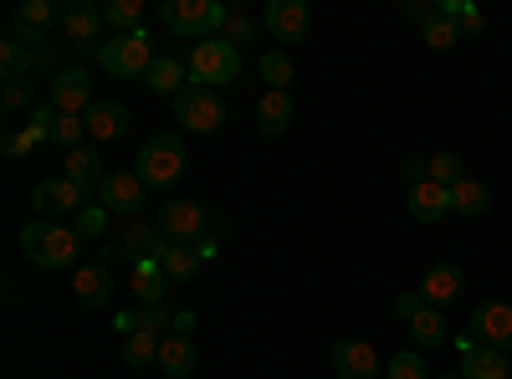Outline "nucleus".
Here are the masks:
<instances>
[{
  "instance_id": "nucleus-9",
  "label": "nucleus",
  "mask_w": 512,
  "mask_h": 379,
  "mask_svg": "<svg viewBox=\"0 0 512 379\" xmlns=\"http://www.w3.org/2000/svg\"><path fill=\"white\" fill-rule=\"evenodd\" d=\"M98 200H103V210L113 216H139V210L149 205V185L134 175V170H108L103 175V185H98Z\"/></svg>"
},
{
  "instance_id": "nucleus-38",
  "label": "nucleus",
  "mask_w": 512,
  "mask_h": 379,
  "mask_svg": "<svg viewBox=\"0 0 512 379\" xmlns=\"http://www.w3.org/2000/svg\"><path fill=\"white\" fill-rule=\"evenodd\" d=\"M431 180L446 185V190L461 185V180H466V159H461V154H436V159H431Z\"/></svg>"
},
{
  "instance_id": "nucleus-14",
  "label": "nucleus",
  "mask_w": 512,
  "mask_h": 379,
  "mask_svg": "<svg viewBox=\"0 0 512 379\" xmlns=\"http://www.w3.org/2000/svg\"><path fill=\"white\" fill-rule=\"evenodd\" d=\"M466 292V272L456 267V262H436L431 272L420 277V298H425V308H441L446 313V303H456Z\"/></svg>"
},
{
  "instance_id": "nucleus-26",
  "label": "nucleus",
  "mask_w": 512,
  "mask_h": 379,
  "mask_svg": "<svg viewBox=\"0 0 512 379\" xmlns=\"http://www.w3.org/2000/svg\"><path fill=\"white\" fill-rule=\"evenodd\" d=\"M410 339H415V349H441V344L451 339L446 313H441V308H420V313L410 318Z\"/></svg>"
},
{
  "instance_id": "nucleus-32",
  "label": "nucleus",
  "mask_w": 512,
  "mask_h": 379,
  "mask_svg": "<svg viewBox=\"0 0 512 379\" xmlns=\"http://www.w3.org/2000/svg\"><path fill=\"white\" fill-rule=\"evenodd\" d=\"M103 21L113 26V36L139 31V26H144V0H108V6H103Z\"/></svg>"
},
{
  "instance_id": "nucleus-41",
  "label": "nucleus",
  "mask_w": 512,
  "mask_h": 379,
  "mask_svg": "<svg viewBox=\"0 0 512 379\" xmlns=\"http://www.w3.org/2000/svg\"><path fill=\"white\" fill-rule=\"evenodd\" d=\"M31 103V82L21 77V82H6V98H0V108H6V113H21Z\"/></svg>"
},
{
  "instance_id": "nucleus-1",
  "label": "nucleus",
  "mask_w": 512,
  "mask_h": 379,
  "mask_svg": "<svg viewBox=\"0 0 512 379\" xmlns=\"http://www.w3.org/2000/svg\"><path fill=\"white\" fill-rule=\"evenodd\" d=\"M21 251L41 267V272H67L77 262V251H82V236L72 226H57V221H26L21 226Z\"/></svg>"
},
{
  "instance_id": "nucleus-17",
  "label": "nucleus",
  "mask_w": 512,
  "mask_h": 379,
  "mask_svg": "<svg viewBox=\"0 0 512 379\" xmlns=\"http://www.w3.org/2000/svg\"><path fill=\"white\" fill-rule=\"evenodd\" d=\"M308 26H313L308 0H272V6H267V31L277 41H303Z\"/></svg>"
},
{
  "instance_id": "nucleus-31",
  "label": "nucleus",
  "mask_w": 512,
  "mask_h": 379,
  "mask_svg": "<svg viewBox=\"0 0 512 379\" xmlns=\"http://www.w3.org/2000/svg\"><path fill=\"white\" fill-rule=\"evenodd\" d=\"M36 62H41V52H31L26 41H16V36L0 41V77H6V82H21Z\"/></svg>"
},
{
  "instance_id": "nucleus-16",
  "label": "nucleus",
  "mask_w": 512,
  "mask_h": 379,
  "mask_svg": "<svg viewBox=\"0 0 512 379\" xmlns=\"http://www.w3.org/2000/svg\"><path fill=\"white\" fill-rule=\"evenodd\" d=\"M103 26H108V21H103V6H93V0H72V6L62 11V31L77 41V47H93V52H98V47H103V41H98Z\"/></svg>"
},
{
  "instance_id": "nucleus-19",
  "label": "nucleus",
  "mask_w": 512,
  "mask_h": 379,
  "mask_svg": "<svg viewBox=\"0 0 512 379\" xmlns=\"http://www.w3.org/2000/svg\"><path fill=\"white\" fill-rule=\"evenodd\" d=\"M185 82H190V62H180V57H154V67L144 72V88L149 93H159V98H169L175 103L180 93H185Z\"/></svg>"
},
{
  "instance_id": "nucleus-7",
  "label": "nucleus",
  "mask_w": 512,
  "mask_h": 379,
  "mask_svg": "<svg viewBox=\"0 0 512 379\" xmlns=\"http://www.w3.org/2000/svg\"><path fill=\"white\" fill-rule=\"evenodd\" d=\"M47 103L57 113H72V118H88V108L98 103L93 98V77L82 67H57L52 72V88H47Z\"/></svg>"
},
{
  "instance_id": "nucleus-11",
  "label": "nucleus",
  "mask_w": 512,
  "mask_h": 379,
  "mask_svg": "<svg viewBox=\"0 0 512 379\" xmlns=\"http://www.w3.org/2000/svg\"><path fill=\"white\" fill-rule=\"evenodd\" d=\"M456 349H461V379H507V374H512V359H507L502 349L477 344L472 333H466V339H456Z\"/></svg>"
},
{
  "instance_id": "nucleus-6",
  "label": "nucleus",
  "mask_w": 512,
  "mask_h": 379,
  "mask_svg": "<svg viewBox=\"0 0 512 379\" xmlns=\"http://www.w3.org/2000/svg\"><path fill=\"white\" fill-rule=\"evenodd\" d=\"M175 118L190 134H216L226 123V98L216 88H205V82H185V93L175 98Z\"/></svg>"
},
{
  "instance_id": "nucleus-34",
  "label": "nucleus",
  "mask_w": 512,
  "mask_h": 379,
  "mask_svg": "<svg viewBox=\"0 0 512 379\" xmlns=\"http://www.w3.org/2000/svg\"><path fill=\"white\" fill-rule=\"evenodd\" d=\"M159 344L164 339H154V333H128V339H123V364H134V369L159 364Z\"/></svg>"
},
{
  "instance_id": "nucleus-33",
  "label": "nucleus",
  "mask_w": 512,
  "mask_h": 379,
  "mask_svg": "<svg viewBox=\"0 0 512 379\" xmlns=\"http://www.w3.org/2000/svg\"><path fill=\"white\" fill-rule=\"evenodd\" d=\"M456 41H461V26H456V16L436 11L431 21H425V47H436V52H451Z\"/></svg>"
},
{
  "instance_id": "nucleus-36",
  "label": "nucleus",
  "mask_w": 512,
  "mask_h": 379,
  "mask_svg": "<svg viewBox=\"0 0 512 379\" xmlns=\"http://www.w3.org/2000/svg\"><path fill=\"white\" fill-rule=\"evenodd\" d=\"M384 379H431V369H425L420 349H410V354H395L390 364H384Z\"/></svg>"
},
{
  "instance_id": "nucleus-44",
  "label": "nucleus",
  "mask_w": 512,
  "mask_h": 379,
  "mask_svg": "<svg viewBox=\"0 0 512 379\" xmlns=\"http://www.w3.org/2000/svg\"><path fill=\"white\" fill-rule=\"evenodd\" d=\"M405 16L425 26V21H431V16H436V11H431V6H425V0H410V6H405Z\"/></svg>"
},
{
  "instance_id": "nucleus-22",
  "label": "nucleus",
  "mask_w": 512,
  "mask_h": 379,
  "mask_svg": "<svg viewBox=\"0 0 512 379\" xmlns=\"http://www.w3.org/2000/svg\"><path fill=\"white\" fill-rule=\"evenodd\" d=\"M52 123H57V108L52 103H41V108H31V129H21V134H6V149L11 159H21V154H31L36 144H47L52 139Z\"/></svg>"
},
{
  "instance_id": "nucleus-27",
  "label": "nucleus",
  "mask_w": 512,
  "mask_h": 379,
  "mask_svg": "<svg viewBox=\"0 0 512 379\" xmlns=\"http://www.w3.org/2000/svg\"><path fill=\"white\" fill-rule=\"evenodd\" d=\"M82 123H88L93 139H123L128 134V108L123 103H93Z\"/></svg>"
},
{
  "instance_id": "nucleus-20",
  "label": "nucleus",
  "mask_w": 512,
  "mask_h": 379,
  "mask_svg": "<svg viewBox=\"0 0 512 379\" xmlns=\"http://www.w3.org/2000/svg\"><path fill=\"white\" fill-rule=\"evenodd\" d=\"M72 298H77L82 308H103V303L113 298V272H108V262L77 267V272H72Z\"/></svg>"
},
{
  "instance_id": "nucleus-35",
  "label": "nucleus",
  "mask_w": 512,
  "mask_h": 379,
  "mask_svg": "<svg viewBox=\"0 0 512 379\" xmlns=\"http://www.w3.org/2000/svg\"><path fill=\"white\" fill-rule=\"evenodd\" d=\"M72 231H77L82 241H103V231H108V210H103V205H82L77 216H72Z\"/></svg>"
},
{
  "instance_id": "nucleus-13",
  "label": "nucleus",
  "mask_w": 512,
  "mask_h": 379,
  "mask_svg": "<svg viewBox=\"0 0 512 379\" xmlns=\"http://www.w3.org/2000/svg\"><path fill=\"white\" fill-rule=\"evenodd\" d=\"M405 210H410L415 226H436L441 216H451V190L436 185V180H420V185L405 190Z\"/></svg>"
},
{
  "instance_id": "nucleus-25",
  "label": "nucleus",
  "mask_w": 512,
  "mask_h": 379,
  "mask_svg": "<svg viewBox=\"0 0 512 379\" xmlns=\"http://www.w3.org/2000/svg\"><path fill=\"white\" fill-rule=\"evenodd\" d=\"M200 262H205V257H200L195 246H169V241H164V251H159V267H164L169 287H185V282H195Z\"/></svg>"
},
{
  "instance_id": "nucleus-15",
  "label": "nucleus",
  "mask_w": 512,
  "mask_h": 379,
  "mask_svg": "<svg viewBox=\"0 0 512 379\" xmlns=\"http://www.w3.org/2000/svg\"><path fill=\"white\" fill-rule=\"evenodd\" d=\"M333 369H338V379H379V374H384L374 344H364V339L333 344Z\"/></svg>"
},
{
  "instance_id": "nucleus-30",
  "label": "nucleus",
  "mask_w": 512,
  "mask_h": 379,
  "mask_svg": "<svg viewBox=\"0 0 512 379\" xmlns=\"http://www.w3.org/2000/svg\"><path fill=\"white\" fill-rule=\"evenodd\" d=\"M451 210H456V216H487V210H492V190L466 175L461 185H451Z\"/></svg>"
},
{
  "instance_id": "nucleus-3",
  "label": "nucleus",
  "mask_w": 512,
  "mask_h": 379,
  "mask_svg": "<svg viewBox=\"0 0 512 379\" xmlns=\"http://www.w3.org/2000/svg\"><path fill=\"white\" fill-rule=\"evenodd\" d=\"M139 180L149 185V190H169V185H175L180 175H185V139L180 134H154L144 149H139Z\"/></svg>"
},
{
  "instance_id": "nucleus-42",
  "label": "nucleus",
  "mask_w": 512,
  "mask_h": 379,
  "mask_svg": "<svg viewBox=\"0 0 512 379\" xmlns=\"http://www.w3.org/2000/svg\"><path fill=\"white\" fill-rule=\"evenodd\" d=\"M400 180H405V190L420 185V180H431V159H405L400 164Z\"/></svg>"
},
{
  "instance_id": "nucleus-10",
  "label": "nucleus",
  "mask_w": 512,
  "mask_h": 379,
  "mask_svg": "<svg viewBox=\"0 0 512 379\" xmlns=\"http://www.w3.org/2000/svg\"><path fill=\"white\" fill-rule=\"evenodd\" d=\"M472 339L487 344V349L512 354V303H502V298L477 303V308H472Z\"/></svg>"
},
{
  "instance_id": "nucleus-4",
  "label": "nucleus",
  "mask_w": 512,
  "mask_h": 379,
  "mask_svg": "<svg viewBox=\"0 0 512 379\" xmlns=\"http://www.w3.org/2000/svg\"><path fill=\"white\" fill-rule=\"evenodd\" d=\"M241 77V47H231L226 36H210V41H195L190 52V82H205V88H231Z\"/></svg>"
},
{
  "instance_id": "nucleus-2",
  "label": "nucleus",
  "mask_w": 512,
  "mask_h": 379,
  "mask_svg": "<svg viewBox=\"0 0 512 379\" xmlns=\"http://www.w3.org/2000/svg\"><path fill=\"white\" fill-rule=\"evenodd\" d=\"M226 16L231 11L221 6V0H164V6H159L164 31H175L180 41H210V36H221Z\"/></svg>"
},
{
  "instance_id": "nucleus-46",
  "label": "nucleus",
  "mask_w": 512,
  "mask_h": 379,
  "mask_svg": "<svg viewBox=\"0 0 512 379\" xmlns=\"http://www.w3.org/2000/svg\"><path fill=\"white\" fill-rule=\"evenodd\" d=\"M431 379H461V374H431Z\"/></svg>"
},
{
  "instance_id": "nucleus-21",
  "label": "nucleus",
  "mask_w": 512,
  "mask_h": 379,
  "mask_svg": "<svg viewBox=\"0 0 512 379\" xmlns=\"http://www.w3.org/2000/svg\"><path fill=\"white\" fill-rule=\"evenodd\" d=\"M57 16H62V11L52 6V0H26V6H16L11 36H16V41H26V47H31V41H41V36H47V26H52Z\"/></svg>"
},
{
  "instance_id": "nucleus-12",
  "label": "nucleus",
  "mask_w": 512,
  "mask_h": 379,
  "mask_svg": "<svg viewBox=\"0 0 512 379\" xmlns=\"http://www.w3.org/2000/svg\"><path fill=\"white\" fill-rule=\"evenodd\" d=\"M82 195H88V190H77L72 180H41L36 190H31V205H36V216L41 221H47V216H77V210H82Z\"/></svg>"
},
{
  "instance_id": "nucleus-24",
  "label": "nucleus",
  "mask_w": 512,
  "mask_h": 379,
  "mask_svg": "<svg viewBox=\"0 0 512 379\" xmlns=\"http://www.w3.org/2000/svg\"><path fill=\"white\" fill-rule=\"evenodd\" d=\"M103 159H98V149H72L67 159H62V180H72L77 190H98L103 185Z\"/></svg>"
},
{
  "instance_id": "nucleus-5",
  "label": "nucleus",
  "mask_w": 512,
  "mask_h": 379,
  "mask_svg": "<svg viewBox=\"0 0 512 379\" xmlns=\"http://www.w3.org/2000/svg\"><path fill=\"white\" fill-rule=\"evenodd\" d=\"M98 67H103V72H113V77H139V82H144V72L154 67L149 31L139 26V31H123V36L103 41V47H98Z\"/></svg>"
},
{
  "instance_id": "nucleus-40",
  "label": "nucleus",
  "mask_w": 512,
  "mask_h": 379,
  "mask_svg": "<svg viewBox=\"0 0 512 379\" xmlns=\"http://www.w3.org/2000/svg\"><path fill=\"white\" fill-rule=\"evenodd\" d=\"M221 36L231 41V47H241V41H251V36H256V21H251L246 11H231V16H226V26H221Z\"/></svg>"
},
{
  "instance_id": "nucleus-37",
  "label": "nucleus",
  "mask_w": 512,
  "mask_h": 379,
  "mask_svg": "<svg viewBox=\"0 0 512 379\" xmlns=\"http://www.w3.org/2000/svg\"><path fill=\"white\" fill-rule=\"evenodd\" d=\"M82 134H88V123L72 118V113H57V123H52V144H62V149L72 154V149H82Z\"/></svg>"
},
{
  "instance_id": "nucleus-23",
  "label": "nucleus",
  "mask_w": 512,
  "mask_h": 379,
  "mask_svg": "<svg viewBox=\"0 0 512 379\" xmlns=\"http://www.w3.org/2000/svg\"><path fill=\"white\" fill-rule=\"evenodd\" d=\"M159 369H164L169 379H190V374H195V339H185V333H164Z\"/></svg>"
},
{
  "instance_id": "nucleus-29",
  "label": "nucleus",
  "mask_w": 512,
  "mask_h": 379,
  "mask_svg": "<svg viewBox=\"0 0 512 379\" xmlns=\"http://www.w3.org/2000/svg\"><path fill=\"white\" fill-rule=\"evenodd\" d=\"M164 328H175V313L164 308H139V313H118V333L128 339V333H154V339H164Z\"/></svg>"
},
{
  "instance_id": "nucleus-39",
  "label": "nucleus",
  "mask_w": 512,
  "mask_h": 379,
  "mask_svg": "<svg viewBox=\"0 0 512 379\" xmlns=\"http://www.w3.org/2000/svg\"><path fill=\"white\" fill-rule=\"evenodd\" d=\"M262 77L272 82V93H287V82H292V62H287V52H267V57H262Z\"/></svg>"
},
{
  "instance_id": "nucleus-8",
  "label": "nucleus",
  "mask_w": 512,
  "mask_h": 379,
  "mask_svg": "<svg viewBox=\"0 0 512 379\" xmlns=\"http://www.w3.org/2000/svg\"><path fill=\"white\" fill-rule=\"evenodd\" d=\"M154 226L169 246H195V241H205V210L195 200H169V205H159Z\"/></svg>"
},
{
  "instance_id": "nucleus-28",
  "label": "nucleus",
  "mask_w": 512,
  "mask_h": 379,
  "mask_svg": "<svg viewBox=\"0 0 512 379\" xmlns=\"http://www.w3.org/2000/svg\"><path fill=\"white\" fill-rule=\"evenodd\" d=\"M287 123H292V98L287 93H262V103H256V129H262V134H287Z\"/></svg>"
},
{
  "instance_id": "nucleus-18",
  "label": "nucleus",
  "mask_w": 512,
  "mask_h": 379,
  "mask_svg": "<svg viewBox=\"0 0 512 379\" xmlns=\"http://www.w3.org/2000/svg\"><path fill=\"white\" fill-rule=\"evenodd\" d=\"M134 298H139V308H164V298H169V277H164V267H159V251L154 257H139L134 262Z\"/></svg>"
},
{
  "instance_id": "nucleus-43",
  "label": "nucleus",
  "mask_w": 512,
  "mask_h": 379,
  "mask_svg": "<svg viewBox=\"0 0 512 379\" xmlns=\"http://www.w3.org/2000/svg\"><path fill=\"white\" fill-rule=\"evenodd\" d=\"M420 308H425V298H420V287H410V292H400V298H395V318H405V323H410V318H415Z\"/></svg>"
},
{
  "instance_id": "nucleus-45",
  "label": "nucleus",
  "mask_w": 512,
  "mask_h": 379,
  "mask_svg": "<svg viewBox=\"0 0 512 379\" xmlns=\"http://www.w3.org/2000/svg\"><path fill=\"white\" fill-rule=\"evenodd\" d=\"M169 333H185V339H190V333H195V313H175V328H169Z\"/></svg>"
}]
</instances>
